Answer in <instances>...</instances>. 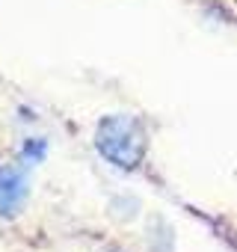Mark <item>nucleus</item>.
<instances>
[{"label":"nucleus","mask_w":237,"mask_h":252,"mask_svg":"<svg viewBox=\"0 0 237 252\" xmlns=\"http://www.w3.org/2000/svg\"><path fill=\"white\" fill-rule=\"evenodd\" d=\"M98 152L122 169H137L146 158V134L143 125L131 116H107L95 134Z\"/></svg>","instance_id":"obj_1"},{"label":"nucleus","mask_w":237,"mask_h":252,"mask_svg":"<svg viewBox=\"0 0 237 252\" xmlns=\"http://www.w3.org/2000/svg\"><path fill=\"white\" fill-rule=\"evenodd\" d=\"M27 175L24 169H0V214H18L21 205L27 202Z\"/></svg>","instance_id":"obj_2"},{"label":"nucleus","mask_w":237,"mask_h":252,"mask_svg":"<svg viewBox=\"0 0 237 252\" xmlns=\"http://www.w3.org/2000/svg\"><path fill=\"white\" fill-rule=\"evenodd\" d=\"M24 155H27L30 160H42V158H45V143H42V140H27V143H24Z\"/></svg>","instance_id":"obj_3"}]
</instances>
